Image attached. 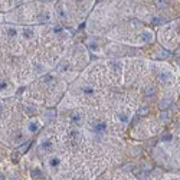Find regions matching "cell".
I'll return each instance as SVG.
<instances>
[{
    "label": "cell",
    "mask_w": 180,
    "mask_h": 180,
    "mask_svg": "<svg viewBox=\"0 0 180 180\" xmlns=\"http://www.w3.org/2000/svg\"><path fill=\"white\" fill-rule=\"evenodd\" d=\"M140 38H141L144 42H150L151 39H153V33H151L150 30H143L141 35H140Z\"/></svg>",
    "instance_id": "30bf717a"
},
{
    "label": "cell",
    "mask_w": 180,
    "mask_h": 180,
    "mask_svg": "<svg viewBox=\"0 0 180 180\" xmlns=\"http://www.w3.org/2000/svg\"><path fill=\"white\" fill-rule=\"evenodd\" d=\"M52 141H49V140H46V141H42L41 143V146H39V148H41L42 153H49V151L52 150Z\"/></svg>",
    "instance_id": "5b68a950"
},
{
    "label": "cell",
    "mask_w": 180,
    "mask_h": 180,
    "mask_svg": "<svg viewBox=\"0 0 180 180\" xmlns=\"http://www.w3.org/2000/svg\"><path fill=\"white\" fill-rule=\"evenodd\" d=\"M117 118H118V121H120L121 124H127L128 121H130V115H128L125 111H121V113L117 114Z\"/></svg>",
    "instance_id": "ba28073f"
},
{
    "label": "cell",
    "mask_w": 180,
    "mask_h": 180,
    "mask_svg": "<svg viewBox=\"0 0 180 180\" xmlns=\"http://www.w3.org/2000/svg\"><path fill=\"white\" fill-rule=\"evenodd\" d=\"M172 79V74H167V72H160L158 74V81L161 84H167Z\"/></svg>",
    "instance_id": "9c48e42d"
},
{
    "label": "cell",
    "mask_w": 180,
    "mask_h": 180,
    "mask_svg": "<svg viewBox=\"0 0 180 180\" xmlns=\"http://www.w3.org/2000/svg\"><path fill=\"white\" fill-rule=\"evenodd\" d=\"M41 128V123L38 120H30L27 123V131L29 133H38Z\"/></svg>",
    "instance_id": "277c9868"
},
{
    "label": "cell",
    "mask_w": 180,
    "mask_h": 180,
    "mask_svg": "<svg viewBox=\"0 0 180 180\" xmlns=\"http://www.w3.org/2000/svg\"><path fill=\"white\" fill-rule=\"evenodd\" d=\"M156 3H157V7H166V3L163 0H156Z\"/></svg>",
    "instance_id": "ac0fdd59"
},
{
    "label": "cell",
    "mask_w": 180,
    "mask_h": 180,
    "mask_svg": "<svg viewBox=\"0 0 180 180\" xmlns=\"http://www.w3.org/2000/svg\"><path fill=\"white\" fill-rule=\"evenodd\" d=\"M157 56L161 58V59H166V58H169V52H167V51H160Z\"/></svg>",
    "instance_id": "4fadbf2b"
},
{
    "label": "cell",
    "mask_w": 180,
    "mask_h": 180,
    "mask_svg": "<svg viewBox=\"0 0 180 180\" xmlns=\"http://www.w3.org/2000/svg\"><path fill=\"white\" fill-rule=\"evenodd\" d=\"M90 48L92 49V51H95V52H98V51H100V48H98V45L95 43V41L94 42H90Z\"/></svg>",
    "instance_id": "5bb4252c"
},
{
    "label": "cell",
    "mask_w": 180,
    "mask_h": 180,
    "mask_svg": "<svg viewBox=\"0 0 180 180\" xmlns=\"http://www.w3.org/2000/svg\"><path fill=\"white\" fill-rule=\"evenodd\" d=\"M160 118H163V121H167V118H169V114H167V113H163V114L160 115Z\"/></svg>",
    "instance_id": "d6986e66"
},
{
    "label": "cell",
    "mask_w": 180,
    "mask_h": 180,
    "mask_svg": "<svg viewBox=\"0 0 180 180\" xmlns=\"http://www.w3.org/2000/svg\"><path fill=\"white\" fill-rule=\"evenodd\" d=\"M20 36H22V39H25V41H30V39H33V36H35V30L32 29V27H22Z\"/></svg>",
    "instance_id": "3957f363"
},
{
    "label": "cell",
    "mask_w": 180,
    "mask_h": 180,
    "mask_svg": "<svg viewBox=\"0 0 180 180\" xmlns=\"http://www.w3.org/2000/svg\"><path fill=\"white\" fill-rule=\"evenodd\" d=\"M151 22H153L154 25H158V23H163V19H160V17H153Z\"/></svg>",
    "instance_id": "e0dca14e"
},
{
    "label": "cell",
    "mask_w": 180,
    "mask_h": 180,
    "mask_svg": "<svg viewBox=\"0 0 180 180\" xmlns=\"http://www.w3.org/2000/svg\"><path fill=\"white\" fill-rule=\"evenodd\" d=\"M154 92H156V90H154L153 85H147V88L144 90V95L146 97H151V95H154Z\"/></svg>",
    "instance_id": "8fae6325"
},
{
    "label": "cell",
    "mask_w": 180,
    "mask_h": 180,
    "mask_svg": "<svg viewBox=\"0 0 180 180\" xmlns=\"http://www.w3.org/2000/svg\"><path fill=\"white\" fill-rule=\"evenodd\" d=\"M56 15L59 16L61 19H66V17H68V13H66V10H65V6L62 3L56 4Z\"/></svg>",
    "instance_id": "8992f818"
},
{
    "label": "cell",
    "mask_w": 180,
    "mask_h": 180,
    "mask_svg": "<svg viewBox=\"0 0 180 180\" xmlns=\"http://www.w3.org/2000/svg\"><path fill=\"white\" fill-rule=\"evenodd\" d=\"M69 121H71V124H74V125H82L84 115L79 113V111H74V113L71 114V117H69Z\"/></svg>",
    "instance_id": "6da1fadb"
},
{
    "label": "cell",
    "mask_w": 180,
    "mask_h": 180,
    "mask_svg": "<svg viewBox=\"0 0 180 180\" xmlns=\"http://www.w3.org/2000/svg\"><path fill=\"white\" fill-rule=\"evenodd\" d=\"M170 140H172V135L170 134H164L161 137V141H170Z\"/></svg>",
    "instance_id": "2e32d148"
},
{
    "label": "cell",
    "mask_w": 180,
    "mask_h": 180,
    "mask_svg": "<svg viewBox=\"0 0 180 180\" xmlns=\"http://www.w3.org/2000/svg\"><path fill=\"white\" fill-rule=\"evenodd\" d=\"M82 94H84V97H92V95L95 94L94 86H91V85H84V86H82Z\"/></svg>",
    "instance_id": "52a82bcc"
},
{
    "label": "cell",
    "mask_w": 180,
    "mask_h": 180,
    "mask_svg": "<svg viewBox=\"0 0 180 180\" xmlns=\"http://www.w3.org/2000/svg\"><path fill=\"white\" fill-rule=\"evenodd\" d=\"M48 166H49V169H58L61 166V157L58 154H52L48 158Z\"/></svg>",
    "instance_id": "7a4b0ae2"
},
{
    "label": "cell",
    "mask_w": 180,
    "mask_h": 180,
    "mask_svg": "<svg viewBox=\"0 0 180 180\" xmlns=\"http://www.w3.org/2000/svg\"><path fill=\"white\" fill-rule=\"evenodd\" d=\"M147 113H148V108H147V107H143V108L139 111V115H146Z\"/></svg>",
    "instance_id": "9a60e30c"
},
{
    "label": "cell",
    "mask_w": 180,
    "mask_h": 180,
    "mask_svg": "<svg viewBox=\"0 0 180 180\" xmlns=\"http://www.w3.org/2000/svg\"><path fill=\"white\" fill-rule=\"evenodd\" d=\"M169 105H170V100H161L158 107H160V109H166Z\"/></svg>",
    "instance_id": "7c38bea8"
},
{
    "label": "cell",
    "mask_w": 180,
    "mask_h": 180,
    "mask_svg": "<svg viewBox=\"0 0 180 180\" xmlns=\"http://www.w3.org/2000/svg\"><path fill=\"white\" fill-rule=\"evenodd\" d=\"M140 153H141V150H140V148H134V150H133V154H134V156H139Z\"/></svg>",
    "instance_id": "ffe728a7"
}]
</instances>
